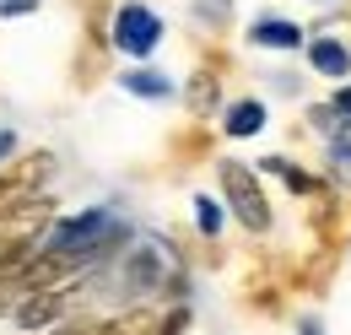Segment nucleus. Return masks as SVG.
Wrapping results in <instances>:
<instances>
[{"label":"nucleus","mask_w":351,"mask_h":335,"mask_svg":"<svg viewBox=\"0 0 351 335\" xmlns=\"http://www.w3.org/2000/svg\"><path fill=\"white\" fill-rule=\"evenodd\" d=\"M249 38L260 43V49H298V43H303V27L287 22V16H254Z\"/></svg>","instance_id":"39448f33"},{"label":"nucleus","mask_w":351,"mask_h":335,"mask_svg":"<svg viewBox=\"0 0 351 335\" xmlns=\"http://www.w3.org/2000/svg\"><path fill=\"white\" fill-rule=\"evenodd\" d=\"M114 43L135 54V60H146L157 43H162V16L152 11V5H141V0H125L119 5V16H114Z\"/></svg>","instance_id":"7ed1b4c3"},{"label":"nucleus","mask_w":351,"mask_h":335,"mask_svg":"<svg viewBox=\"0 0 351 335\" xmlns=\"http://www.w3.org/2000/svg\"><path fill=\"white\" fill-rule=\"evenodd\" d=\"M119 86H125V92H135V97H168V92H173V82H168L162 71H125V76H119Z\"/></svg>","instance_id":"6e6552de"},{"label":"nucleus","mask_w":351,"mask_h":335,"mask_svg":"<svg viewBox=\"0 0 351 335\" xmlns=\"http://www.w3.org/2000/svg\"><path fill=\"white\" fill-rule=\"evenodd\" d=\"M119 238H125V216L108 206H92V211H76V216H60L44 233V249L65 254V259H92Z\"/></svg>","instance_id":"f257e3e1"},{"label":"nucleus","mask_w":351,"mask_h":335,"mask_svg":"<svg viewBox=\"0 0 351 335\" xmlns=\"http://www.w3.org/2000/svg\"><path fill=\"white\" fill-rule=\"evenodd\" d=\"M221 189H227V200H232L238 222H243L249 233H270V206H265V189H260V178H254L249 168L221 163Z\"/></svg>","instance_id":"f03ea898"},{"label":"nucleus","mask_w":351,"mask_h":335,"mask_svg":"<svg viewBox=\"0 0 351 335\" xmlns=\"http://www.w3.org/2000/svg\"><path fill=\"white\" fill-rule=\"evenodd\" d=\"M195 222H200V233H206V238H217V233H221V211H217V200L195 195Z\"/></svg>","instance_id":"9b49d317"},{"label":"nucleus","mask_w":351,"mask_h":335,"mask_svg":"<svg viewBox=\"0 0 351 335\" xmlns=\"http://www.w3.org/2000/svg\"><path fill=\"white\" fill-rule=\"evenodd\" d=\"M189 108H195V114L217 108V76H211V71H200V76L189 82Z\"/></svg>","instance_id":"1a4fd4ad"},{"label":"nucleus","mask_w":351,"mask_h":335,"mask_svg":"<svg viewBox=\"0 0 351 335\" xmlns=\"http://www.w3.org/2000/svg\"><path fill=\"white\" fill-rule=\"evenodd\" d=\"M195 16L211 22V27H227L232 22V0H195Z\"/></svg>","instance_id":"9d476101"},{"label":"nucleus","mask_w":351,"mask_h":335,"mask_svg":"<svg viewBox=\"0 0 351 335\" xmlns=\"http://www.w3.org/2000/svg\"><path fill=\"white\" fill-rule=\"evenodd\" d=\"M38 0H0V16H27Z\"/></svg>","instance_id":"ddd939ff"},{"label":"nucleus","mask_w":351,"mask_h":335,"mask_svg":"<svg viewBox=\"0 0 351 335\" xmlns=\"http://www.w3.org/2000/svg\"><path fill=\"white\" fill-rule=\"evenodd\" d=\"M221 130H227L232 141H243V135H260V130H265V103H260V97H243V103H232V108H227V119H221Z\"/></svg>","instance_id":"0eeeda50"},{"label":"nucleus","mask_w":351,"mask_h":335,"mask_svg":"<svg viewBox=\"0 0 351 335\" xmlns=\"http://www.w3.org/2000/svg\"><path fill=\"white\" fill-rule=\"evenodd\" d=\"M11 146H16V135H5V130H0V157H5Z\"/></svg>","instance_id":"f3484780"},{"label":"nucleus","mask_w":351,"mask_h":335,"mask_svg":"<svg viewBox=\"0 0 351 335\" xmlns=\"http://www.w3.org/2000/svg\"><path fill=\"white\" fill-rule=\"evenodd\" d=\"M330 168L351 184V135H335V141H330Z\"/></svg>","instance_id":"f8f14e48"},{"label":"nucleus","mask_w":351,"mask_h":335,"mask_svg":"<svg viewBox=\"0 0 351 335\" xmlns=\"http://www.w3.org/2000/svg\"><path fill=\"white\" fill-rule=\"evenodd\" d=\"M162 276H168V259L157 244H141V249L125 259V292L141 297V292H157L162 287Z\"/></svg>","instance_id":"20e7f679"},{"label":"nucleus","mask_w":351,"mask_h":335,"mask_svg":"<svg viewBox=\"0 0 351 335\" xmlns=\"http://www.w3.org/2000/svg\"><path fill=\"white\" fill-rule=\"evenodd\" d=\"M184 319H189V314H184V308H178V314H168V319H162V325H157V335H178V330H184Z\"/></svg>","instance_id":"4468645a"},{"label":"nucleus","mask_w":351,"mask_h":335,"mask_svg":"<svg viewBox=\"0 0 351 335\" xmlns=\"http://www.w3.org/2000/svg\"><path fill=\"white\" fill-rule=\"evenodd\" d=\"M298 335H324V325H319V319H303V325H298Z\"/></svg>","instance_id":"dca6fc26"},{"label":"nucleus","mask_w":351,"mask_h":335,"mask_svg":"<svg viewBox=\"0 0 351 335\" xmlns=\"http://www.w3.org/2000/svg\"><path fill=\"white\" fill-rule=\"evenodd\" d=\"M308 65H313L319 76H335V82H341L351 71V49L341 38H313L308 43Z\"/></svg>","instance_id":"423d86ee"},{"label":"nucleus","mask_w":351,"mask_h":335,"mask_svg":"<svg viewBox=\"0 0 351 335\" xmlns=\"http://www.w3.org/2000/svg\"><path fill=\"white\" fill-rule=\"evenodd\" d=\"M330 108H335V114H341V119H351V82L341 86V92H335V103H330Z\"/></svg>","instance_id":"2eb2a0df"}]
</instances>
